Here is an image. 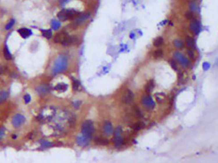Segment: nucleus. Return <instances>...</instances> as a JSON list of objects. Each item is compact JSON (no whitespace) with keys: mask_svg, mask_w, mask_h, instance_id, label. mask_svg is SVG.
Masks as SVG:
<instances>
[{"mask_svg":"<svg viewBox=\"0 0 218 163\" xmlns=\"http://www.w3.org/2000/svg\"><path fill=\"white\" fill-rule=\"evenodd\" d=\"M187 53L188 54V56L190 58H192V59H194V53H193V51L191 50V49H188V51H187Z\"/></svg>","mask_w":218,"mask_h":163,"instance_id":"nucleus-38","label":"nucleus"},{"mask_svg":"<svg viewBox=\"0 0 218 163\" xmlns=\"http://www.w3.org/2000/svg\"><path fill=\"white\" fill-rule=\"evenodd\" d=\"M61 23L57 20H52L51 22V28L53 30H58L60 27H61Z\"/></svg>","mask_w":218,"mask_h":163,"instance_id":"nucleus-24","label":"nucleus"},{"mask_svg":"<svg viewBox=\"0 0 218 163\" xmlns=\"http://www.w3.org/2000/svg\"><path fill=\"white\" fill-rule=\"evenodd\" d=\"M80 86V83L79 81L76 80V79H74L72 78V88H73V90H78Z\"/></svg>","mask_w":218,"mask_h":163,"instance_id":"nucleus-23","label":"nucleus"},{"mask_svg":"<svg viewBox=\"0 0 218 163\" xmlns=\"http://www.w3.org/2000/svg\"><path fill=\"white\" fill-rule=\"evenodd\" d=\"M169 63H170V66H171V67H172L174 71H178V66H177V64L175 63V61H174V60H171V61H169Z\"/></svg>","mask_w":218,"mask_h":163,"instance_id":"nucleus-36","label":"nucleus"},{"mask_svg":"<svg viewBox=\"0 0 218 163\" xmlns=\"http://www.w3.org/2000/svg\"><path fill=\"white\" fill-rule=\"evenodd\" d=\"M141 102L146 107L150 108V109H153L155 107V102L154 101L152 97L150 96V95H149V94L142 98Z\"/></svg>","mask_w":218,"mask_h":163,"instance_id":"nucleus-9","label":"nucleus"},{"mask_svg":"<svg viewBox=\"0 0 218 163\" xmlns=\"http://www.w3.org/2000/svg\"><path fill=\"white\" fill-rule=\"evenodd\" d=\"M26 122V118L24 115L21 113H17L15 114L13 118H12V124L15 128H18L21 126H22Z\"/></svg>","mask_w":218,"mask_h":163,"instance_id":"nucleus-5","label":"nucleus"},{"mask_svg":"<svg viewBox=\"0 0 218 163\" xmlns=\"http://www.w3.org/2000/svg\"><path fill=\"white\" fill-rule=\"evenodd\" d=\"M90 17L89 13H79L75 18H74V22L71 24V27H74V28L77 27L79 25H80L84 22H85Z\"/></svg>","mask_w":218,"mask_h":163,"instance_id":"nucleus-4","label":"nucleus"},{"mask_svg":"<svg viewBox=\"0 0 218 163\" xmlns=\"http://www.w3.org/2000/svg\"><path fill=\"white\" fill-rule=\"evenodd\" d=\"M90 138H91L88 137V136L84 135V134H80V135H79L76 138V143L80 147H86V146L88 145V143H89Z\"/></svg>","mask_w":218,"mask_h":163,"instance_id":"nucleus-10","label":"nucleus"},{"mask_svg":"<svg viewBox=\"0 0 218 163\" xmlns=\"http://www.w3.org/2000/svg\"><path fill=\"white\" fill-rule=\"evenodd\" d=\"M68 57L65 55H60L55 61L52 67V74L57 75L66 71L68 67Z\"/></svg>","mask_w":218,"mask_h":163,"instance_id":"nucleus-1","label":"nucleus"},{"mask_svg":"<svg viewBox=\"0 0 218 163\" xmlns=\"http://www.w3.org/2000/svg\"><path fill=\"white\" fill-rule=\"evenodd\" d=\"M9 96V94L8 91H0V104L4 103L8 99V98Z\"/></svg>","mask_w":218,"mask_h":163,"instance_id":"nucleus-20","label":"nucleus"},{"mask_svg":"<svg viewBox=\"0 0 218 163\" xmlns=\"http://www.w3.org/2000/svg\"><path fill=\"white\" fill-rule=\"evenodd\" d=\"M3 56H4V58H5L7 61H10L13 59V56H12V53L9 51V49H8V46H7V45H4L3 46Z\"/></svg>","mask_w":218,"mask_h":163,"instance_id":"nucleus-17","label":"nucleus"},{"mask_svg":"<svg viewBox=\"0 0 218 163\" xmlns=\"http://www.w3.org/2000/svg\"><path fill=\"white\" fill-rule=\"evenodd\" d=\"M41 148H51L52 146H54V144L51 142H48V141H41Z\"/></svg>","mask_w":218,"mask_h":163,"instance_id":"nucleus-29","label":"nucleus"},{"mask_svg":"<svg viewBox=\"0 0 218 163\" xmlns=\"http://www.w3.org/2000/svg\"><path fill=\"white\" fill-rule=\"evenodd\" d=\"M186 44H187V46L189 48H194V46H195L194 39L192 38V37H190V36H187L186 37Z\"/></svg>","mask_w":218,"mask_h":163,"instance_id":"nucleus-22","label":"nucleus"},{"mask_svg":"<svg viewBox=\"0 0 218 163\" xmlns=\"http://www.w3.org/2000/svg\"><path fill=\"white\" fill-rule=\"evenodd\" d=\"M23 99H24V102L26 104H28V103H30L31 99V98L30 94H26L25 95L23 96Z\"/></svg>","mask_w":218,"mask_h":163,"instance_id":"nucleus-35","label":"nucleus"},{"mask_svg":"<svg viewBox=\"0 0 218 163\" xmlns=\"http://www.w3.org/2000/svg\"><path fill=\"white\" fill-rule=\"evenodd\" d=\"M103 132L107 135H112L113 133V126L110 121H105L103 123Z\"/></svg>","mask_w":218,"mask_h":163,"instance_id":"nucleus-14","label":"nucleus"},{"mask_svg":"<svg viewBox=\"0 0 218 163\" xmlns=\"http://www.w3.org/2000/svg\"><path fill=\"white\" fill-rule=\"evenodd\" d=\"M36 91L38 92L39 94L41 95H44V94H46L48 92L50 91V86L47 85H41L39 86L36 88Z\"/></svg>","mask_w":218,"mask_h":163,"instance_id":"nucleus-16","label":"nucleus"},{"mask_svg":"<svg viewBox=\"0 0 218 163\" xmlns=\"http://www.w3.org/2000/svg\"><path fill=\"white\" fill-rule=\"evenodd\" d=\"M41 33L42 36L46 37L47 39H50L52 37V31L51 29H45V30H41Z\"/></svg>","mask_w":218,"mask_h":163,"instance_id":"nucleus-21","label":"nucleus"},{"mask_svg":"<svg viewBox=\"0 0 218 163\" xmlns=\"http://www.w3.org/2000/svg\"><path fill=\"white\" fill-rule=\"evenodd\" d=\"M189 27H190V30L192 31L193 33L198 34L200 32V31H201V23L198 20L193 18L192 22H190Z\"/></svg>","mask_w":218,"mask_h":163,"instance_id":"nucleus-12","label":"nucleus"},{"mask_svg":"<svg viewBox=\"0 0 218 163\" xmlns=\"http://www.w3.org/2000/svg\"><path fill=\"white\" fill-rule=\"evenodd\" d=\"M163 43H164V39H163V37L161 36H159L157 37L155 41H154V46H156V47H159L160 46H162Z\"/></svg>","mask_w":218,"mask_h":163,"instance_id":"nucleus-26","label":"nucleus"},{"mask_svg":"<svg viewBox=\"0 0 218 163\" xmlns=\"http://www.w3.org/2000/svg\"><path fill=\"white\" fill-rule=\"evenodd\" d=\"M93 132H94V125L93 122L90 120H86L85 122H84L81 126L82 134H84L88 137L91 138Z\"/></svg>","mask_w":218,"mask_h":163,"instance_id":"nucleus-3","label":"nucleus"},{"mask_svg":"<svg viewBox=\"0 0 218 163\" xmlns=\"http://www.w3.org/2000/svg\"><path fill=\"white\" fill-rule=\"evenodd\" d=\"M185 16H186V17H187L188 19H189V20H193V13L192 12H188V13H186Z\"/></svg>","mask_w":218,"mask_h":163,"instance_id":"nucleus-37","label":"nucleus"},{"mask_svg":"<svg viewBox=\"0 0 218 163\" xmlns=\"http://www.w3.org/2000/svg\"><path fill=\"white\" fill-rule=\"evenodd\" d=\"M79 41V37L76 36H66L65 38V40L62 41V45L65 46H70V45H74V44H76Z\"/></svg>","mask_w":218,"mask_h":163,"instance_id":"nucleus-11","label":"nucleus"},{"mask_svg":"<svg viewBox=\"0 0 218 163\" xmlns=\"http://www.w3.org/2000/svg\"><path fill=\"white\" fill-rule=\"evenodd\" d=\"M14 24H15V20H14V19H11V20L8 22V24L6 25L5 29L6 30H10L11 28L14 26Z\"/></svg>","mask_w":218,"mask_h":163,"instance_id":"nucleus-33","label":"nucleus"},{"mask_svg":"<svg viewBox=\"0 0 218 163\" xmlns=\"http://www.w3.org/2000/svg\"><path fill=\"white\" fill-rule=\"evenodd\" d=\"M144 127H145V124H144L143 122H137L136 124H134V126H133V128H134L135 130L138 131V130H141V129H142V128H143Z\"/></svg>","mask_w":218,"mask_h":163,"instance_id":"nucleus-31","label":"nucleus"},{"mask_svg":"<svg viewBox=\"0 0 218 163\" xmlns=\"http://www.w3.org/2000/svg\"><path fill=\"white\" fill-rule=\"evenodd\" d=\"M17 32H18L19 35H20L22 38H24V39L28 38V37H30V36L32 35V31H31V30L29 29V28H26V27H22V28H19V29L17 30Z\"/></svg>","mask_w":218,"mask_h":163,"instance_id":"nucleus-13","label":"nucleus"},{"mask_svg":"<svg viewBox=\"0 0 218 163\" xmlns=\"http://www.w3.org/2000/svg\"><path fill=\"white\" fill-rule=\"evenodd\" d=\"M189 7H190L191 11H193V12H194V11H198V7L197 6V4H196L195 3H193V2H191V3H189Z\"/></svg>","mask_w":218,"mask_h":163,"instance_id":"nucleus-34","label":"nucleus"},{"mask_svg":"<svg viewBox=\"0 0 218 163\" xmlns=\"http://www.w3.org/2000/svg\"><path fill=\"white\" fill-rule=\"evenodd\" d=\"M173 58H174L175 61H177L178 62H179V63L184 67L188 66L189 64H190V62L188 61V58L185 56H183V54H181L180 52H178V51L174 52V53H173Z\"/></svg>","mask_w":218,"mask_h":163,"instance_id":"nucleus-7","label":"nucleus"},{"mask_svg":"<svg viewBox=\"0 0 218 163\" xmlns=\"http://www.w3.org/2000/svg\"><path fill=\"white\" fill-rule=\"evenodd\" d=\"M134 94L132 90H126L123 94H122V101L124 104H131L133 100H134Z\"/></svg>","mask_w":218,"mask_h":163,"instance_id":"nucleus-8","label":"nucleus"},{"mask_svg":"<svg viewBox=\"0 0 218 163\" xmlns=\"http://www.w3.org/2000/svg\"><path fill=\"white\" fill-rule=\"evenodd\" d=\"M154 88H155V81L154 80H150L145 85V90L146 91V93L150 94V93H151L153 91Z\"/></svg>","mask_w":218,"mask_h":163,"instance_id":"nucleus-18","label":"nucleus"},{"mask_svg":"<svg viewBox=\"0 0 218 163\" xmlns=\"http://www.w3.org/2000/svg\"><path fill=\"white\" fill-rule=\"evenodd\" d=\"M68 89V85L65 83H59L55 86V90L59 92H65Z\"/></svg>","mask_w":218,"mask_h":163,"instance_id":"nucleus-19","label":"nucleus"},{"mask_svg":"<svg viewBox=\"0 0 218 163\" xmlns=\"http://www.w3.org/2000/svg\"><path fill=\"white\" fill-rule=\"evenodd\" d=\"M173 45L175 47H177L178 49H181V48H183V46H184V43H183V41H181V40H179V39H176V40H174L173 41Z\"/></svg>","mask_w":218,"mask_h":163,"instance_id":"nucleus-28","label":"nucleus"},{"mask_svg":"<svg viewBox=\"0 0 218 163\" xmlns=\"http://www.w3.org/2000/svg\"><path fill=\"white\" fill-rule=\"evenodd\" d=\"M67 36H68V34H67V32H66L65 31H62L61 32L57 33L56 36H55L54 41L56 43H62V41L65 40V38Z\"/></svg>","mask_w":218,"mask_h":163,"instance_id":"nucleus-15","label":"nucleus"},{"mask_svg":"<svg viewBox=\"0 0 218 163\" xmlns=\"http://www.w3.org/2000/svg\"><path fill=\"white\" fill-rule=\"evenodd\" d=\"M203 69H204L205 71H207V70H208V69H209V67H210V64H209L208 62H205V63H203Z\"/></svg>","mask_w":218,"mask_h":163,"instance_id":"nucleus-40","label":"nucleus"},{"mask_svg":"<svg viewBox=\"0 0 218 163\" xmlns=\"http://www.w3.org/2000/svg\"><path fill=\"white\" fill-rule=\"evenodd\" d=\"M79 14V13H78L76 10H74V9H63L58 13L57 17L61 21L65 22V21L75 18Z\"/></svg>","mask_w":218,"mask_h":163,"instance_id":"nucleus-2","label":"nucleus"},{"mask_svg":"<svg viewBox=\"0 0 218 163\" xmlns=\"http://www.w3.org/2000/svg\"><path fill=\"white\" fill-rule=\"evenodd\" d=\"M81 104V102H79V103H76V104H75V108H78L79 107V105Z\"/></svg>","mask_w":218,"mask_h":163,"instance_id":"nucleus-41","label":"nucleus"},{"mask_svg":"<svg viewBox=\"0 0 218 163\" xmlns=\"http://www.w3.org/2000/svg\"><path fill=\"white\" fill-rule=\"evenodd\" d=\"M95 142H96L98 144H100V145H107L108 144V140H107L106 138H97L95 139Z\"/></svg>","mask_w":218,"mask_h":163,"instance_id":"nucleus-27","label":"nucleus"},{"mask_svg":"<svg viewBox=\"0 0 218 163\" xmlns=\"http://www.w3.org/2000/svg\"><path fill=\"white\" fill-rule=\"evenodd\" d=\"M4 133H5V130L3 127H0V140L3 138V135H4Z\"/></svg>","mask_w":218,"mask_h":163,"instance_id":"nucleus-39","label":"nucleus"},{"mask_svg":"<svg viewBox=\"0 0 218 163\" xmlns=\"http://www.w3.org/2000/svg\"><path fill=\"white\" fill-rule=\"evenodd\" d=\"M133 113H134L135 116H137V117H138V118L142 117L141 111V109L137 107V106H134V107H133Z\"/></svg>","mask_w":218,"mask_h":163,"instance_id":"nucleus-30","label":"nucleus"},{"mask_svg":"<svg viewBox=\"0 0 218 163\" xmlns=\"http://www.w3.org/2000/svg\"><path fill=\"white\" fill-rule=\"evenodd\" d=\"M122 127L118 126V127L116 128L115 132H114V143H115V146L117 148H120L122 145V143H123V140H122Z\"/></svg>","mask_w":218,"mask_h":163,"instance_id":"nucleus-6","label":"nucleus"},{"mask_svg":"<svg viewBox=\"0 0 218 163\" xmlns=\"http://www.w3.org/2000/svg\"><path fill=\"white\" fill-rule=\"evenodd\" d=\"M165 94H164V93H157L156 94H155V99H156V101L159 103L162 102L164 100V99H165Z\"/></svg>","mask_w":218,"mask_h":163,"instance_id":"nucleus-25","label":"nucleus"},{"mask_svg":"<svg viewBox=\"0 0 218 163\" xmlns=\"http://www.w3.org/2000/svg\"><path fill=\"white\" fill-rule=\"evenodd\" d=\"M163 51L162 50H160V49H158L155 51H154V53H153V56L155 57V58H160V57H162L163 56Z\"/></svg>","mask_w":218,"mask_h":163,"instance_id":"nucleus-32","label":"nucleus"}]
</instances>
